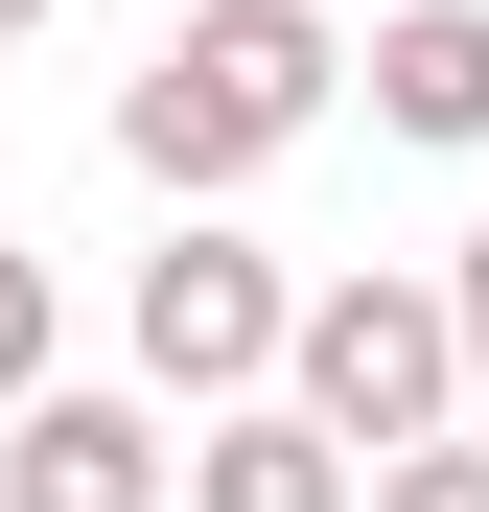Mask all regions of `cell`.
Instances as JSON below:
<instances>
[{"label":"cell","mask_w":489,"mask_h":512,"mask_svg":"<svg viewBox=\"0 0 489 512\" xmlns=\"http://www.w3.org/2000/svg\"><path fill=\"white\" fill-rule=\"evenodd\" d=\"M326 94H350L326 0H187V24L117 70V163H140L163 210H233L280 140H326Z\"/></svg>","instance_id":"1"},{"label":"cell","mask_w":489,"mask_h":512,"mask_svg":"<svg viewBox=\"0 0 489 512\" xmlns=\"http://www.w3.org/2000/svg\"><path fill=\"white\" fill-rule=\"evenodd\" d=\"M280 396H303L350 466H420L443 419H466V326H443V280H303V350H280Z\"/></svg>","instance_id":"2"},{"label":"cell","mask_w":489,"mask_h":512,"mask_svg":"<svg viewBox=\"0 0 489 512\" xmlns=\"http://www.w3.org/2000/svg\"><path fill=\"white\" fill-rule=\"evenodd\" d=\"M117 326H140V396L257 419V396H280V350H303V280H280L257 233H210V210H187V233L140 256V303H117Z\"/></svg>","instance_id":"3"},{"label":"cell","mask_w":489,"mask_h":512,"mask_svg":"<svg viewBox=\"0 0 489 512\" xmlns=\"http://www.w3.org/2000/svg\"><path fill=\"white\" fill-rule=\"evenodd\" d=\"M0 512H187V443L140 396H47V419H0Z\"/></svg>","instance_id":"4"},{"label":"cell","mask_w":489,"mask_h":512,"mask_svg":"<svg viewBox=\"0 0 489 512\" xmlns=\"http://www.w3.org/2000/svg\"><path fill=\"white\" fill-rule=\"evenodd\" d=\"M187 512H373V466L303 396H257V419H187Z\"/></svg>","instance_id":"5"},{"label":"cell","mask_w":489,"mask_h":512,"mask_svg":"<svg viewBox=\"0 0 489 512\" xmlns=\"http://www.w3.org/2000/svg\"><path fill=\"white\" fill-rule=\"evenodd\" d=\"M373 117L396 140H489V0H396L373 24Z\"/></svg>","instance_id":"6"},{"label":"cell","mask_w":489,"mask_h":512,"mask_svg":"<svg viewBox=\"0 0 489 512\" xmlns=\"http://www.w3.org/2000/svg\"><path fill=\"white\" fill-rule=\"evenodd\" d=\"M47 396H70V373H47V256L0 233V419H47Z\"/></svg>","instance_id":"7"},{"label":"cell","mask_w":489,"mask_h":512,"mask_svg":"<svg viewBox=\"0 0 489 512\" xmlns=\"http://www.w3.org/2000/svg\"><path fill=\"white\" fill-rule=\"evenodd\" d=\"M373 512H489V443H420V466H373Z\"/></svg>","instance_id":"8"},{"label":"cell","mask_w":489,"mask_h":512,"mask_svg":"<svg viewBox=\"0 0 489 512\" xmlns=\"http://www.w3.org/2000/svg\"><path fill=\"white\" fill-rule=\"evenodd\" d=\"M443 326H466V373H489V233H466V256H443Z\"/></svg>","instance_id":"9"},{"label":"cell","mask_w":489,"mask_h":512,"mask_svg":"<svg viewBox=\"0 0 489 512\" xmlns=\"http://www.w3.org/2000/svg\"><path fill=\"white\" fill-rule=\"evenodd\" d=\"M24 24H47V0H0V47H24Z\"/></svg>","instance_id":"10"},{"label":"cell","mask_w":489,"mask_h":512,"mask_svg":"<svg viewBox=\"0 0 489 512\" xmlns=\"http://www.w3.org/2000/svg\"><path fill=\"white\" fill-rule=\"evenodd\" d=\"M373 24H396V0H373Z\"/></svg>","instance_id":"11"}]
</instances>
